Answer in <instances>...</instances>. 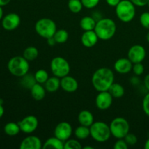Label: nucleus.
I'll return each instance as SVG.
<instances>
[{
	"label": "nucleus",
	"instance_id": "obj_41",
	"mask_svg": "<svg viewBox=\"0 0 149 149\" xmlns=\"http://www.w3.org/2000/svg\"><path fill=\"white\" fill-rule=\"evenodd\" d=\"M144 84H145L146 88L149 91V74H147L144 78Z\"/></svg>",
	"mask_w": 149,
	"mask_h": 149
},
{
	"label": "nucleus",
	"instance_id": "obj_2",
	"mask_svg": "<svg viewBox=\"0 0 149 149\" xmlns=\"http://www.w3.org/2000/svg\"><path fill=\"white\" fill-rule=\"evenodd\" d=\"M94 31L97 33L99 39L107 41L113 37L116 32V24L111 18L99 19L96 23Z\"/></svg>",
	"mask_w": 149,
	"mask_h": 149
},
{
	"label": "nucleus",
	"instance_id": "obj_34",
	"mask_svg": "<svg viewBox=\"0 0 149 149\" xmlns=\"http://www.w3.org/2000/svg\"><path fill=\"white\" fill-rule=\"evenodd\" d=\"M84 7L87 9H93L97 7L100 0H81Z\"/></svg>",
	"mask_w": 149,
	"mask_h": 149
},
{
	"label": "nucleus",
	"instance_id": "obj_29",
	"mask_svg": "<svg viewBox=\"0 0 149 149\" xmlns=\"http://www.w3.org/2000/svg\"><path fill=\"white\" fill-rule=\"evenodd\" d=\"M83 4L81 0H68V7L73 13H79L82 10Z\"/></svg>",
	"mask_w": 149,
	"mask_h": 149
},
{
	"label": "nucleus",
	"instance_id": "obj_15",
	"mask_svg": "<svg viewBox=\"0 0 149 149\" xmlns=\"http://www.w3.org/2000/svg\"><path fill=\"white\" fill-rule=\"evenodd\" d=\"M43 143L40 138L35 135H29L23 140L20 143V149H41Z\"/></svg>",
	"mask_w": 149,
	"mask_h": 149
},
{
	"label": "nucleus",
	"instance_id": "obj_40",
	"mask_svg": "<svg viewBox=\"0 0 149 149\" xmlns=\"http://www.w3.org/2000/svg\"><path fill=\"white\" fill-rule=\"evenodd\" d=\"M47 44L49 45V46H55V45L57 44L56 41H55V38H54L53 36L47 39Z\"/></svg>",
	"mask_w": 149,
	"mask_h": 149
},
{
	"label": "nucleus",
	"instance_id": "obj_43",
	"mask_svg": "<svg viewBox=\"0 0 149 149\" xmlns=\"http://www.w3.org/2000/svg\"><path fill=\"white\" fill-rule=\"evenodd\" d=\"M4 107H3L2 105L0 104V119H1V118L2 117L3 115H4Z\"/></svg>",
	"mask_w": 149,
	"mask_h": 149
},
{
	"label": "nucleus",
	"instance_id": "obj_20",
	"mask_svg": "<svg viewBox=\"0 0 149 149\" xmlns=\"http://www.w3.org/2000/svg\"><path fill=\"white\" fill-rule=\"evenodd\" d=\"M43 149H64V142L57 137H51L43 143Z\"/></svg>",
	"mask_w": 149,
	"mask_h": 149
},
{
	"label": "nucleus",
	"instance_id": "obj_32",
	"mask_svg": "<svg viewBox=\"0 0 149 149\" xmlns=\"http://www.w3.org/2000/svg\"><path fill=\"white\" fill-rule=\"evenodd\" d=\"M140 23L143 27L149 29V12L143 13L140 16Z\"/></svg>",
	"mask_w": 149,
	"mask_h": 149
},
{
	"label": "nucleus",
	"instance_id": "obj_33",
	"mask_svg": "<svg viewBox=\"0 0 149 149\" xmlns=\"http://www.w3.org/2000/svg\"><path fill=\"white\" fill-rule=\"evenodd\" d=\"M124 139L129 146H135L138 143V138H137L136 135L132 133H130V132L124 138Z\"/></svg>",
	"mask_w": 149,
	"mask_h": 149
},
{
	"label": "nucleus",
	"instance_id": "obj_35",
	"mask_svg": "<svg viewBox=\"0 0 149 149\" xmlns=\"http://www.w3.org/2000/svg\"><path fill=\"white\" fill-rule=\"evenodd\" d=\"M132 71H133L134 74H135L136 76L142 75L144 72V65H143L142 63H133Z\"/></svg>",
	"mask_w": 149,
	"mask_h": 149
},
{
	"label": "nucleus",
	"instance_id": "obj_11",
	"mask_svg": "<svg viewBox=\"0 0 149 149\" xmlns=\"http://www.w3.org/2000/svg\"><path fill=\"white\" fill-rule=\"evenodd\" d=\"M113 97L108 91L98 92L95 97V105L96 107L101 111H105L109 109L113 103Z\"/></svg>",
	"mask_w": 149,
	"mask_h": 149
},
{
	"label": "nucleus",
	"instance_id": "obj_12",
	"mask_svg": "<svg viewBox=\"0 0 149 149\" xmlns=\"http://www.w3.org/2000/svg\"><path fill=\"white\" fill-rule=\"evenodd\" d=\"M146 52L142 45H135L131 47L127 52V58L132 63H142L145 59Z\"/></svg>",
	"mask_w": 149,
	"mask_h": 149
},
{
	"label": "nucleus",
	"instance_id": "obj_5",
	"mask_svg": "<svg viewBox=\"0 0 149 149\" xmlns=\"http://www.w3.org/2000/svg\"><path fill=\"white\" fill-rule=\"evenodd\" d=\"M90 136L98 143H104L109 141L111 136L110 127L105 122L98 121L90 127Z\"/></svg>",
	"mask_w": 149,
	"mask_h": 149
},
{
	"label": "nucleus",
	"instance_id": "obj_14",
	"mask_svg": "<svg viewBox=\"0 0 149 149\" xmlns=\"http://www.w3.org/2000/svg\"><path fill=\"white\" fill-rule=\"evenodd\" d=\"M61 87L66 93H72L78 90L79 83L74 77L67 75L61 78Z\"/></svg>",
	"mask_w": 149,
	"mask_h": 149
},
{
	"label": "nucleus",
	"instance_id": "obj_31",
	"mask_svg": "<svg viewBox=\"0 0 149 149\" xmlns=\"http://www.w3.org/2000/svg\"><path fill=\"white\" fill-rule=\"evenodd\" d=\"M82 146L78 140L68 139L64 142V149H81Z\"/></svg>",
	"mask_w": 149,
	"mask_h": 149
},
{
	"label": "nucleus",
	"instance_id": "obj_10",
	"mask_svg": "<svg viewBox=\"0 0 149 149\" xmlns=\"http://www.w3.org/2000/svg\"><path fill=\"white\" fill-rule=\"evenodd\" d=\"M73 132L72 126L67 122H61L56 125L54 130V135L63 142L71 138Z\"/></svg>",
	"mask_w": 149,
	"mask_h": 149
},
{
	"label": "nucleus",
	"instance_id": "obj_39",
	"mask_svg": "<svg viewBox=\"0 0 149 149\" xmlns=\"http://www.w3.org/2000/svg\"><path fill=\"white\" fill-rule=\"evenodd\" d=\"M106 1L109 6L116 7L118 5V4L120 2L121 0H106Z\"/></svg>",
	"mask_w": 149,
	"mask_h": 149
},
{
	"label": "nucleus",
	"instance_id": "obj_37",
	"mask_svg": "<svg viewBox=\"0 0 149 149\" xmlns=\"http://www.w3.org/2000/svg\"><path fill=\"white\" fill-rule=\"evenodd\" d=\"M129 146L126 143L124 138L122 139H117V141L113 145L114 149H127Z\"/></svg>",
	"mask_w": 149,
	"mask_h": 149
},
{
	"label": "nucleus",
	"instance_id": "obj_22",
	"mask_svg": "<svg viewBox=\"0 0 149 149\" xmlns=\"http://www.w3.org/2000/svg\"><path fill=\"white\" fill-rule=\"evenodd\" d=\"M97 20L91 16H85L80 20L79 26L83 31H93L95 28Z\"/></svg>",
	"mask_w": 149,
	"mask_h": 149
},
{
	"label": "nucleus",
	"instance_id": "obj_24",
	"mask_svg": "<svg viewBox=\"0 0 149 149\" xmlns=\"http://www.w3.org/2000/svg\"><path fill=\"white\" fill-rule=\"evenodd\" d=\"M4 131L6 135L9 136H15L20 132V128L18 123L15 122H8L4 125Z\"/></svg>",
	"mask_w": 149,
	"mask_h": 149
},
{
	"label": "nucleus",
	"instance_id": "obj_47",
	"mask_svg": "<svg viewBox=\"0 0 149 149\" xmlns=\"http://www.w3.org/2000/svg\"><path fill=\"white\" fill-rule=\"evenodd\" d=\"M146 40L148 41V42H149V31H148V33H147V35H146Z\"/></svg>",
	"mask_w": 149,
	"mask_h": 149
},
{
	"label": "nucleus",
	"instance_id": "obj_46",
	"mask_svg": "<svg viewBox=\"0 0 149 149\" xmlns=\"http://www.w3.org/2000/svg\"><path fill=\"white\" fill-rule=\"evenodd\" d=\"M83 149H93V147H92V146H84V147H83Z\"/></svg>",
	"mask_w": 149,
	"mask_h": 149
},
{
	"label": "nucleus",
	"instance_id": "obj_36",
	"mask_svg": "<svg viewBox=\"0 0 149 149\" xmlns=\"http://www.w3.org/2000/svg\"><path fill=\"white\" fill-rule=\"evenodd\" d=\"M142 108L145 114L149 117V93L143 99Z\"/></svg>",
	"mask_w": 149,
	"mask_h": 149
},
{
	"label": "nucleus",
	"instance_id": "obj_19",
	"mask_svg": "<svg viewBox=\"0 0 149 149\" xmlns=\"http://www.w3.org/2000/svg\"><path fill=\"white\" fill-rule=\"evenodd\" d=\"M46 89L45 86L39 83H36L31 88V97L36 100H42L45 98L46 95Z\"/></svg>",
	"mask_w": 149,
	"mask_h": 149
},
{
	"label": "nucleus",
	"instance_id": "obj_25",
	"mask_svg": "<svg viewBox=\"0 0 149 149\" xmlns=\"http://www.w3.org/2000/svg\"><path fill=\"white\" fill-rule=\"evenodd\" d=\"M76 138L78 140H85L90 136V127H86L84 125H81L77 127L74 131Z\"/></svg>",
	"mask_w": 149,
	"mask_h": 149
},
{
	"label": "nucleus",
	"instance_id": "obj_9",
	"mask_svg": "<svg viewBox=\"0 0 149 149\" xmlns=\"http://www.w3.org/2000/svg\"><path fill=\"white\" fill-rule=\"evenodd\" d=\"M21 132L26 134H31L37 129L39 125L38 119L33 115H29L18 122Z\"/></svg>",
	"mask_w": 149,
	"mask_h": 149
},
{
	"label": "nucleus",
	"instance_id": "obj_6",
	"mask_svg": "<svg viewBox=\"0 0 149 149\" xmlns=\"http://www.w3.org/2000/svg\"><path fill=\"white\" fill-rule=\"evenodd\" d=\"M35 31L36 33L44 39H48L54 36L56 32V23L52 19L44 17L36 21L35 24Z\"/></svg>",
	"mask_w": 149,
	"mask_h": 149
},
{
	"label": "nucleus",
	"instance_id": "obj_42",
	"mask_svg": "<svg viewBox=\"0 0 149 149\" xmlns=\"http://www.w3.org/2000/svg\"><path fill=\"white\" fill-rule=\"evenodd\" d=\"M10 1H11V0H0V6L4 7V6L7 5Z\"/></svg>",
	"mask_w": 149,
	"mask_h": 149
},
{
	"label": "nucleus",
	"instance_id": "obj_21",
	"mask_svg": "<svg viewBox=\"0 0 149 149\" xmlns=\"http://www.w3.org/2000/svg\"><path fill=\"white\" fill-rule=\"evenodd\" d=\"M45 87L48 93H55L61 87V78L54 77H49L46 82L45 83Z\"/></svg>",
	"mask_w": 149,
	"mask_h": 149
},
{
	"label": "nucleus",
	"instance_id": "obj_18",
	"mask_svg": "<svg viewBox=\"0 0 149 149\" xmlns=\"http://www.w3.org/2000/svg\"><path fill=\"white\" fill-rule=\"evenodd\" d=\"M78 122L81 125L90 127L94 123V116L87 110H83L78 114Z\"/></svg>",
	"mask_w": 149,
	"mask_h": 149
},
{
	"label": "nucleus",
	"instance_id": "obj_3",
	"mask_svg": "<svg viewBox=\"0 0 149 149\" xmlns=\"http://www.w3.org/2000/svg\"><path fill=\"white\" fill-rule=\"evenodd\" d=\"M29 67V61L23 56L13 57L7 63V68L10 74L17 77H22L27 74Z\"/></svg>",
	"mask_w": 149,
	"mask_h": 149
},
{
	"label": "nucleus",
	"instance_id": "obj_44",
	"mask_svg": "<svg viewBox=\"0 0 149 149\" xmlns=\"http://www.w3.org/2000/svg\"><path fill=\"white\" fill-rule=\"evenodd\" d=\"M3 14H4V12H3L2 7H1V6H0V20H2Z\"/></svg>",
	"mask_w": 149,
	"mask_h": 149
},
{
	"label": "nucleus",
	"instance_id": "obj_45",
	"mask_svg": "<svg viewBox=\"0 0 149 149\" xmlns=\"http://www.w3.org/2000/svg\"><path fill=\"white\" fill-rule=\"evenodd\" d=\"M144 148L146 149H149V138L146 141L145 145H144Z\"/></svg>",
	"mask_w": 149,
	"mask_h": 149
},
{
	"label": "nucleus",
	"instance_id": "obj_27",
	"mask_svg": "<svg viewBox=\"0 0 149 149\" xmlns=\"http://www.w3.org/2000/svg\"><path fill=\"white\" fill-rule=\"evenodd\" d=\"M53 37L55 38L57 44H63L68 41L69 34L65 29H59L56 31Z\"/></svg>",
	"mask_w": 149,
	"mask_h": 149
},
{
	"label": "nucleus",
	"instance_id": "obj_30",
	"mask_svg": "<svg viewBox=\"0 0 149 149\" xmlns=\"http://www.w3.org/2000/svg\"><path fill=\"white\" fill-rule=\"evenodd\" d=\"M49 74L45 69H39L34 74V78L36 83L44 84L49 79Z\"/></svg>",
	"mask_w": 149,
	"mask_h": 149
},
{
	"label": "nucleus",
	"instance_id": "obj_4",
	"mask_svg": "<svg viewBox=\"0 0 149 149\" xmlns=\"http://www.w3.org/2000/svg\"><path fill=\"white\" fill-rule=\"evenodd\" d=\"M116 14L123 23H130L135 16V6L130 0H121L116 7Z\"/></svg>",
	"mask_w": 149,
	"mask_h": 149
},
{
	"label": "nucleus",
	"instance_id": "obj_8",
	"mask_svg": "<svg viewBox=\"0 0 149 149\" xmlns=\"http://www.w3.org/2000/svg\"><path fill=\"white\" fill-rule=\"evenodd\" d=\"M50 69L54 76L58 78H62L68 75L71 71V66L67 60L63 57L57 56L51 61Z\"/></svg>",
	"mask_w": 149,
	"mask_h": 149
},
{
	"label": "nucleus",
	"instance_id": "obj_7",
	"mask_svg": "<svg viewBox=\"0 0 149 149\" xmlns=\"http://www.w3.org/2000/svg\"><path fill=\"white\" fill-rule=\"evenodd\" d=\"M109 127L111 135L116 139L124 138L130 132L129 122L123 117H116L113 119Z\"/></svg>",
	"mask_w": 149,
	"mask_h": 149
},
{
	"label": "nucleus",
	"instance_id": "obj_28",
	"mask_svg": "<svg viewBox=\"0 0 149 149\" xmlns=\"http://www.w3.org/2000/svg\"><path fill=\"white\" fill-rule=\"evenodd\" d=\"M21 78L22 79L20 80V84H21V85L23 87L26 89H30L31 90V88L33 87V84L36 83L34 78V75L33 76L31 74H29V73L23 76V77H22Z\"/></svg>",
	"mask_w": 149,
	"mask_h": 149
},
{
	"label": "nucleus",
	"instance_id": "obj_49",
	"mask_svg": "<svg viewBox=\"0 0 149 149\" xmlns=\"http://www.w3.org/2000/svg\"><path fill=\"white\" fill-rule=\"evenodd\" d=\"M148 6L149 7V1H148Z\"/></svg>",
	"mask_w": 149,
	"mask_h": 149
},
{
	"label": "nucleus",
	"instance_id": "obj_1",
	"mask_svg": "<svg viewBox=\"0 0 149 149\" xmlns=\"http://www.w3.org/2000/svg\"><path fill=\"white\" fill-rule=\"evenodd\" d=\"M114 82V74L109 68L102 67L96 70L92 77V84L97 92L108 91Z\"/></svg>",
	"mask_w": 149,
	"mask_h": 149
},
{
	"label": "nucleus",
	"instance_id": "obj_16",
	"mask_svg": "<svg viewBox=\"0 0 149 149\" xmlns=\"http://www.w3.org/2000/svg\"><path fill=\"white\" fill-rule=\"evenodd\" d=\"M133 63L128 58H122L118 59L113 65L115 71L121 74H126L132 70Z\"/></svg>",
	"mask_w": 149,
	"mask_h": 149
},
{
	"label": "nucleus",
	"instance_id": "obj_13",
	"mask_svg": "<svg viewBox=\"0 0 149 149\" xmlns=\"http://www.w3.org/2000/svg\"><path fill=\"white\" fill-rule=\"evenodd\" d=\"M20 24V17L14 13H9L3 17L1 26L3 29L7 31H13L17 29Z\"/></svg>",
	"mask_w": 149,
	"mask_h": 149
},
{
	"label": "nucleus",
	"instance_id": "obj_17",
	"mask_svg": "<svg viewBox=\"0 0 149 149\" xmlns=\"http://www.w3.org/2000/svg\"><path fill=\"white\" fill-rule=\"evenodd\" d=\"M99 38L94 30L86 31L81 36V42L85 47L90 48L97 44Z\"/></svg>",
	"mask_w": 149,
	"mask_h": 149
},
{
	"label": "nucleus",
	"instance_id": "obj_23",
	"mask_svg": "<svg viewBox=\"0 0 149 149\" xmlns=\"http://www.w3.org/2000/svg\"><path fill=\"white\" fill-rule=\"evenodd\" d=\"M109 92L111 93L113 98H121L124 96L125 93V88L122 84L119 83H113L109 88Z\"/></svg>",
	"mask_w": 149,
	"mask_h": 149
},
{
	"label": "nucleus",
	"instance_id": "obj_26",
	"mask_svg": "<svg viewBox=\"0 0 149 149\" xmlns=\"http://www.w3.org/2000/svg\"><path fill=\"white\" fill-rule=\"evenodd\" d=\"M39 55V50L36 47L33 46H30L26 47L24 49L23 53V56L28 61H32L36 59Z\"/></svg>",
	"mask_w": 149,
	"mask_h": 149
},
{
	"label": "nucleus",
	"instance_id": "obj_38",
	"mask_svg": "<svg viewBox=\"0 0 149 149\" xmlns=\"http://www.w3.org/2000/svg\"><path fill=\"white\" fill-rule=\"evenodd\" d=\"M134 5L137 7H144L146 5H148V2L149 0H130Z\"/></svg>",
	"mask_w": 149,
	"mask_h": 149
},
{
	"label": "nucleus",
	"instance_id": "obj_48",
	"mask_svg": "<svg viewBox=\"0 0 149 149\" xmlns=\"http://www.w3.org/2000/svg\"><path fill=\"white\" fill-rule=\"evenodd\" d=\"M0 104H3V100L2 99H0Z\"/></svg>",
	"mask_w": 149,
	"mask_h": 149
}]
</instances>
